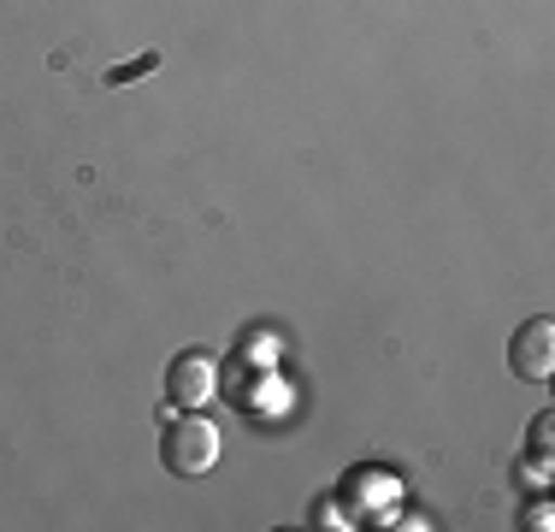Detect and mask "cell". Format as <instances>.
Instances as JSON below:
<instances>
[{
	"instance_id": "6da1fadb",
	"label": "cell",
	"mask_w": 555,
	"mask_h": 532,
	"mask_svg": "<svg viewBox=\"0 0 555 532\" xmlns=\"http://www.w3.org/2000/svg\"><path fill=\"white\" fill-rule=\"evenodd\" d=\"M160 468L178 479H202L219 468V426L202 408H171V420L160 432Z\"/></svg>"
},
{
	"instance_id": "7a4b0ae2",
	"label": "cell",
	"mask_w": 555,
	"mask_h": 532,
	"mask_svg": "<svg viewBox=\"0 0 555 532\" xmlns=\"http://www.w3.org/2000/svg\"><path fill=\"white\" fill-rule=\"evenodd\" d=\"M219 391V362L207 350H183L166 367V408H202Z\"/></svg>"
},
{
	"instance_id": "3957f363",
	"label": "cell",
	"mask_w": 555,
	"mask_h": 532,
	"mask_svg": "<svg viewBox=\"0 0 555 532\" xmlns=\"http://www.w3.org/2000/svg\"><path fill=\"white\" fill-rule=\"evenodd\" d=\"M396 497H402V485H396V473L390 468H349L343 473V515H361V521H378V515H390L396 509Z\"/></svg>"
},
{
	"instance_id": "277c9868",
	"label": "cell",
	"mask_w": 555,
	"mask_h": 532,
	"mask_svg": "<svg viewBox=\"0 0 555 532\" xmlns=\"http://www.w3.org/2000/svg\"><path fill=\"white\" fill-rule=\"evenodd\" d=\"M508 367H514V379H526V384H544L555 372V319L550 314L526 319L508 338Z\"/></svg>"
},
{
	"instance_id": "5b68a950",
	"label": "cell",
	"mask_w": 555,
	"mask_h": 532,
	"mask_svg": "<svg viewBox=\"0 0 555 532\" xmlns=\"http://www.w3.org/2000/svg\"><path fill=\"white\" fill-rule=\"evenodd\" d=\"M550 426H555V415H538V420H532V432H526V468H532L538 485L550 479V438H555Z\"/></svg>"
},
{
	"instance_id": "8992f818",
	"label": "cell",
	"mask_w": 555,
	"mask_h": 532,
	"mask_svg": "<svg viewBox=\"0 0 555 532\" xmlns=\"http://www.w3.org/2000/svg\"><path fill=\"white\" fill-rule=\"evenodd\" d=\"M154 65H160V53H142V60H130V65H118V72H107V84H130V77L154 72Z\"/></svg>"
},
{
	"instance_id": "52a82bcc",
	"label": "cell",
	"mask_w": 555,
	"mask_h": 532,
	"mask_svg": "<svg viewBox=\"0 0 555 532\" xmlns=\"http://www.w3.org/2000/svg\"><path fill=\"white\" fill-rule=\"evenodd\" d=\"M313 521H320V527H354V521H343V503H332V497L313 503Z\"/></svg>"
},
{
	"instance_id": "ba28073f",
	"label": "cell",
	"mask_w": 555,
	"mask_h": 532,
	"mask_svg": "<svg viewBox=\"0 0 555 532\" xmlns=\"http://www.w3.org/2000/svg\"><path fill=\"white\" fill-rule=\"evenodd\" d=\"M526 527H532V532H550V527H555L550 503H532V509H526Z\"/></svg>"
}]
</instances>
